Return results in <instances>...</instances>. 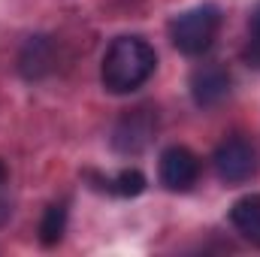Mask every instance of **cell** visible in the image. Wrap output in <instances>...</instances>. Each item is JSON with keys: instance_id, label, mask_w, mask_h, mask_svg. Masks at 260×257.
<instances>
[{"instance_id": "7", "label": "cell", "mask_w": 260, "mask_h": 257, "mask_svg": "<svg viewBox=\"0 0 260 257\" xmlns=\"http://www.w3.org/2000/svg\"><path fill=\"white\" fill-rule=\"evenodd\" d=\"M230 224L251 242L260 248V194H248L242 200L233 203L230 209Z\"/></svg>"}, {"instance_id": "2", "label": "cell", "mask_w": 260, "mask_h": 257, "mask_svg": "<svg viewBox=\"0 0 260 257\" xmlns=\"http://www.w3.org/2000/svg\"><path fill=\"white\" fill-rule=\"evenodd\" d=\"M218 30H221V9L215 3H200L194 9L179 12L170 21V40L188 58L206 55L215 46Z\"/></svg>"}, {"instance_id": "4", "label": "cell", "mask_w": 260, "mask_h": 257, "mask_svg": "<svg viewBox=\"0 0 260 257\" xmlns=\"http://www.w3.org/2000/svg\"><path fill=\"white\" fill-rule=\"evenodd\" d=\"M157 176H160V185L167 191L185 194L191 191L200 179V160L191 148L185 145H170L164 154H160V164H157Z\"/></svg>"}, {"instance_id": "8", "label": "cell", "mask_w": 260, "mask_h": 257, "mask_svg": "<svg viewBox=\"0 0 260 257\" xmlns=\"http://www.w3.org/2000/svg\"><path fill=\"white\" fill-rule=\"evenodd\" d=\"M67 230V203H52L40 221V242L43 245H58Z\"/></svg>"}, {"instance_id": "1", "label": "cell", "mask_w": 260, "mask_h": 257, "mask_svg": "<svg viewBox=\"0 0 260 257\" xmlns=\"http://www.w3.org/2000/svg\"><path fill=\"white\" fill-rule=\"evenodd\" d=\"M157 67V52L142 37H118L109 43L103 64H100V82L109 94H133L139 91Z\"/></svg>"}, {"instance_id": "11", "label": "cell", "mask_w": 260, "mask_h": 257, "mask_svg": "<svg viewBox=\"0 0 260 257\" xmlns=\"http://www.w3.org/2000/svg\"><path fill=\"white\" fill-rule=\"evenodd\" d=\"M3 176H6V170H3V164H0V182H3Z\"/></svg>"}, {"instance_id": "10", "label": "cell", "mask_w": 260, "mask_h": 257, "mask_svg": "<svg viewBox=\"0 0 260 257\" xmlns=\"http://www.w3.org/2000/svg\"><path fill=\"white\" fill-rule=\"evenodd\" d=\"M242 58L248 61V67H257L260 70V0L248 12V43H245Z\"/></svg>"}, {"instance_id": "5", "label": "cell", "mask_w": 260, "mask_h": 257, "mask_svg": "<svg viewBox=\"0 0 260 257\" xmlns=\"http://www.w3.org/2000/svg\"><path fill=\"white\" fill-rule=\"evenodd\" d=\"M154 127H157V118L151 115L148 106H139V109L127 112V115L115 124V133H112L115 151H121V154H136V151H142V148L148 145Z\"/></svg>"}, {"instance_id": "9", "label": "cell", "mask_w": 260, "mask_h": 257, "mask_svg": "<svg viewBox=\"0 0 260 257\" xmlns=\"http://www.w3.org/2000/svg\"><path fill=\"white\" fill-rule=\"evenodd\" d=\"M106 191L118 194V197H139V194L145 191V176L139 173V170H121V173H115L109 182H106Z\"/></svg>"}, {"instance_id": "3", "label": "cell", "mask_w": 260, "mask_h": 257, "mask_svg": "<svg viewBox=\"0 0 260 257\" xmlns=\"http://www.w3.org/2000/svg\"><path fill=\"white\" fill-rule=\"evenodd\" d=\"M215 173L224 185H242L257 173V148L242 139V136H230L215 148Z\"/></svg>"}, {"instance_id": "6", "label": "cell", "mask_w": 260, "mask_h": 257, "mask_svg": "<svg viewBox=\"0 0 260 257\" xmlns=\"http://www.w3.org/2000/svg\"><path fill=\"white\" fill-rule=\"evenodd\" d=\"M230 94V73L218 64H206L191 76V97L200 109L218 106Z\"/></svg>"}]
</instances>
